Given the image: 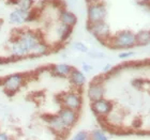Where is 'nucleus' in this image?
<instances>
[{"label": "nucleus", "instance_id": "obj_3", "mask_svg": "<svg viewBox=\"0 0 150 140\" xmlns=\"http://www.w3.org/2000/svg\"><path fill=\"white\" fill-rule=\"evenodd\" d=\"M27 77L23 73H13V74L6 75L0 81V84L6 93L9 95L17 93L24 86H25Z\"/></svg>", "mask_w": 150, "mask_h": 140}, {"label": "nucleus", "instance_id": "obj_21", "mask_svg": "<svg viewBox=\"0 0 150 140\" xmlns=\"http://www.w3.org/2000/svg\"><path fill=\"white\" fill-rule=\"evenodd\" d=\"M131 56H133V53H132V51H122V53H120L118 55L119 59H122V60L128 59V58H130Z\"/></svg>", "mask_w": 150, "mask_h": 140}, {"label": "nucleus", "instance_id": "obj_23", "mask_svg": "<svg viewBox=\"0 0 150 140\" xmlns=\"http://www.w3.org/2000/svg\"><path fill=\"white\" fill-rule=\"evenodd\" d=\"M92 70V66H90L87 63H83V72L87 73V72H90Z\"/></svg>", "mask_w": 150, "mask_h": 140}, {"label": "nucleus", "instance_id": "obj_6", "mask_svg": "<svg viewBox=\"0 0 150 140\" xmlns=\"http://www.w3.org/2000/svg\"><path fill=\"white\" fill-rule=\"evenodd\" d=\"M87 29L98 41H100L101 43L105 44V45H106L107 42L110 41V37L112 35L110 26L105 20L96 23V24H87Z\"/></svg>", "mask_w": 150, "mask_h": 140}, {"label": "nucleus", "instance_id": "obj_26", "mask_svg": "<svg viewBox=\"0 0 150 140\" xmlns=\"http://www.w3.org/2000/svg\"><path fill=\"white\" fill-rule=\"evenodd\" d=\"M86 2H87V4H89V3H96V2H101V1H103V0H85Z\"/></svg>", "mask_w": 150, "mask_h": 140}, {"label": "nucleus", "instance_id": "obj_8", "mask_svg": "<svg viewBox=\"0 0 150 140\" xmlns=\"http://www.w3.org/2000/svg\"><path fill=\"white\" fill-rule=\"evenodd\" d=\"M86 94H87V97L89 98V101H90V102H94V101H98V100L103 98L104 94H105L104 79H102V77H101V76H100V77L94 78L93 80L88 84Z\"/></svg>", "mask_w": 150, "mask_h": 140}, {"label": "nucleus", "instance_id": "obj_2", "mask_svg": "<svg viewBox=\"0 0 150 140\" xmlns=\"http://www.w3.org/2000/svg\"><path fill=\"white\" fill-rule=\"evenodd\" d=\"M112 49L128 50L136 46V37L135 33L131 30H121L112 35L110 41L106 44Z\"/></svg>", "mask_w": 150, "mask_h": 140}, {"label": "nucleus", "instance_id": "obj_17", "mask_svg": "<svg viewBox=\"0 0 150 140\" xmlns=\"http://www.w3.org/2000/svg\"><path fill=\"white\" fill-rule=\"evenodd\" d=\"M13 6L25 11H31L35 9V0H10Z\"/></svg>", "mask_w": 150, "mask_h": 140}, {"label": "nucleus", "instance_id": "obj_24", "mask_svg": "<svg viewBox=\"0 0 150 140\" xmlns=\"http://www.w3.org/2000/svg\"><path fill=\"white\" fill-rule=\"evenodd\" d=\"M112 66L110 65V64H108V63H107L106 65H105V66L103 68L104 74H108V73H110V72L112 71Z\"/></svg>", "mask_w": 150, "mask_h": 140}, {"label": "nucleus", "instance_id": "obj_19", "mask_svg": "<svg viewBox=\"0 0 150 140\" xmlns=\"http://www.w3.org/2000/svg\"><path fill=\"white\" fill-rule=\"evenodd\" d=\"M71 140H89V133L86 131H79L73 136Z\"/></svg>", "mask_w": 150, "mask_h": 140}, {"label": "nucleus", "instance_id": "obj_11", "mask_svg": "<svg viewBox=\"0 0 150 140\" xmlns=\"http://www.w3.org/2000/svg\"><path fill=\"white\" fill-rule=\"evenodd\" d=\"M58 20H59L60 24L73 28L77 24L78 19H77V16L75 15L74 13L69 11V10H67L63 6V8L58 10Z\"/></svg>", "mask_w": 150, "mask_h": 140}, {"label": "nucleus", "instance_id": "obj_22", "mask_svg": "<svg viewBox=\"0 0 150 140\" xmlns=\"http://www.w3.org/2000/svg\"><path fill=\"white\" fill-rule=\"evenodd\" d=\"M0 140H14L12 137H11V135L6 133V132H1L0 131Z\"/></svg>", "mask_w": 150, "mask_h": 140}, {"label": "nucleus", "instance_id": "obj_10", "mask_svg": "<svg viewBox=\"0 0 150 140\" xmlns=\"http://www.w3.org/2000/svg\"><path fill=\"white\" fill-rule=\"evenodd\" d=\"M58 117L60 118V120L63 122V124L66 125L68 128H71L74 126L78 121V111H75L72 109L69 108H64V107H61V108L58 110L57 112Z\"/></svg>", "mask_w": 150, "mask_h": 140}, {"label": "nucleus", "instance_id": "obj_9", "mask_svg": "<svg viewBox=\"0 0 150 140\" xmlns=\"http://www.w3.org/2000/svg\"><path fill=\"white\" fill-rule=\"evenodd\" d=\"M45 123L48 126L50 131L53 132L54 134L58 135V136H66L68 134V132L70 131V128H68L66 125L63 124V122L60 120L58 115H48L45 118Z\"/></svg>", "mask_w": 150, "mask_h": 140}, {"label": "nucleus", "instance_id": "obj_12", "mask_svg": "<svg viewBox=\"0 0 150 140\" xmlns=\"http://www.w3.org/2000/svg\"><path fill=\"white\" fill-rule=\"evenodd\" d=\"M68 78H69L70 84H72L76 90H81V89H83V87L86 84V81H87L84 72L81 71V70H78V69H75V68L72 70V72L70 73L69 77Z\"/></svg>", "mask_w": 150, "mask_h": 140}, {"label": "nucleus", "instance_id": "obj_15", "mask_svg": "<svg viewBox=\"0 0 150 140\" xmlns=\"http://www.w3.org/2000/svg\"><path fill=\"white\" fill-rule=\"evenodd\" d=\"M73 28L71 27H68V26H64L62 24H58V26L56 27V34L58 37V42L59 43H64L66 41H68L72 34Z\"/></svg>", "mask_w": 150, "mask_h": 140}, {"label": "nucleus", "instance_id": "obj_14", "mask_svg": "<svg viewBox=\"0 0 150 140\" xmlns=\"http://www.w3.org/2000/svg\"><path fill=\"white\" fill-rule=\"evenodd\" d=\"M50 51H52V46L45 40H42L35 45V47L31 51L30 57L31 58H40V57L47 56Z\"/></svg>", "mask_w": 150, "mask_h": 140}, {"label": "nucleus", "instance_id": "obj_18", "mask_svg": "<svg viewBox=\"0 0 150 140\" xmlns=\"http://www.w3.org/2000/svg\"><path fill=\"white\" fill-rule=\"evenodd\" d=\"M89 140H110V138L103 129L94 128L91 133H89Z\"/></svg>", "mask_w": 150, "mask_h": 140}, {"label": "nucleus", "instance_id": "obj_1", "mask_svg": "<svg viewBox=\"0 0 150 140\" xmlns=\"http://www.w3.org/2000/svg\"><path fill=\"white\" fill-rule=\"evenodd\" d=\"M44 40L40 31L32 29H21L8 44L10 57L14 60L28 58L40 41Z\"/></svg>", "mask_w": 150, "mask_h": 140}, {"label": "nucleus", "instance_id": "obj_16", "mask_svg": "<svg viewBox=\"0 0 150 140\" xmlns=\"http://www.w3.org/2000/svg\"><path fill=\"white\" fill-rule=\"evenodd\" d=\"M136 46H146L150 44V30H141L135 33Z\"/></svg>", "mask_w": 150, "mask_h": 140}, {"label": "nucleus", "instance_id": "obj_20", "mask_svg": "<svg viewBox=\"0 0 150 140\" xmlns=\"http://www.w3.org/2000/svg\"><path fill=\"white\" fill-rule=\"evenodd\" d=\"M73 48L75 50H77L79 53H88V47L86 44H84L83 42H75L73 44Z\"/></svg>", "mask_w": 150, "mask_h": 140}, {"label": "nucleus", "instance_id": "obj_13", "mask_svg": "<svg viewBox=\"0 0 150 140\" xmlns=\"http://www.w3.org/2000/svg\"><path fill=\"white\" fill-rule=\"evenodd\" d=\"M74 69V66L70 65L68 63H56L50 66V73L56 77L66 78L69 77L70 73Z\"/></svg>", "mask_w": 150, "mask_h": 140}, {"label": "nucleus", "instance_id": "obj_25", "mask_svg": "<svg viewBox=\"0 0 150 140\" xmlns=\"http://www.w3.org/2000/svg\"><path fill=\"white\" fill-rule=\"evenodd\" d=\"M143 4L142 6H146L148 8V11H149V13H150V0H145V1H143Z\"/></svg>", "mask_w": 150, "mask_h": 140}, {"label": "nucleus", "instance_id": "obj_5", "mask_svg": "<svg viewBox=\"0 0 150 140\" xmlns=\"http://www.w3.org/2000/svg\"><path fill=\"white\" fill-rule=\"evenodd\" d=\"M106 15L107 9L103 1L87 4V24L104 22Z\"/></svg>", "mask_w": 150, "mask_h": 140}, {"label": "nucleus", "instance_id": "obj_7", "mask_svg": "<svg viewBox=\"0 0 150 140\" xmlns=\"http://www.w3.org/2000/svg\"><path fill=\"white\" fill-rule=\"evenodd\" d=\"M90 108L91 111L93 112L96 117L101 119H105L110 115L114 109V104L112 101L107 100V98H101V100L90 102Z\"/></svg>", "mask_w": 150, "mask_h": 140}, {"label": "nucleus", "instance_id": "obj_4", "mask_svg": "<svg viewBox=\"0 0 150 140\" xmlns=\"http://www.w3.org/2000/svg\"><path fill=\"white\" fill-rule=\"evenodd\" d=\"M59 103L61 107L79 111L83 106V96L79 90L63 92L59 95Z\"/></svg>", "mask_w": 150, "mask_h": 140}]
</instances>
